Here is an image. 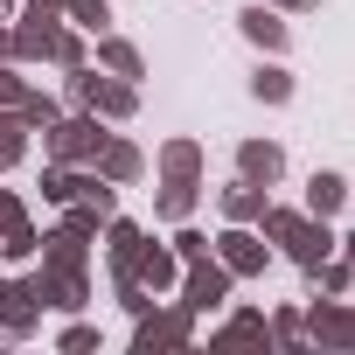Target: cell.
<instances>
[{
	"mask_svg": "<svg viewBox=\"0 0 355 355\" xmlns=\"http://www.w3.org/2000/svg\"><path fill=\"white\" fill-rule=\"evenodd\" d=\"M265 237H272L293 265H320V258L334 251L327 216H300V209H265Z\"/></svg>",
	"mask_w": 355,
	"mask_h": 355,
	"instance_id": "obj_1",
	"label": "cell"
},
{
	"mask_svg": "<svg viewBox=\"0 0 355 355\" xmlns=\"http://www.w3.org/2000/svg\"><path fill=\"white\" fill-rule=\"evenodd\" d=\"M70 105L77 112H98V119H132L139 112V91L125 84V77H98V70H70Z\"/></svg>",
	"mask_w": 355,
	"mask_h": 355,
	"instance_id": "obj_2",
	"label": "cell"
},
{
	"mask_svg": "<svg viewBox=\"0 0 355 355\" xmlns=\"http://www.w3.org/2000/svg\"><path fill=\"white\" fill-rule=\"evenodd\" d=\"M49 132V160H98V146L112 139V132H98V112H77V119H49L42 125Z\"/></svg>",
	"mask_w": 355,
	"mask_h": 355,
	"instance_id": "obj_3",
	"label": "cell"
},
{
	"mask_svg": "<svg viewBox=\"0 0 355 355\" xmlns=\"http://www.w3.org/2000/svg\"><path fill=\"white\" fill-rule=\"evenodd\" d=\"M56 8H49V0H35V8L15 21V63H42V56H56Z\"/></svg>",
	"mask_w": 355,
	"mask_h": 355,
	"instance_id": "obj_4",
	"label": "cell"
},
{
	"mask_svg": "<svg viewBox=\"0 0 355 355\" xmlns=\"http://www.w3.org/2000/svg\"><path fill=\"white\" fill-rule=\"evenodd\" d=\"M209 251H216V265H223L230 279H258V272H265V237H251V223H230Z\"/></svg>",
	"mask_w": 355,
	"mask_h": 355,
	"instance_id": "obj_5",
	"label": "cell"
},
{
	"mask_svg": "<svg viewBox=\"0 0 355 355\" xmlns=\"http://www.w3.org/2000/svg\"><path fill=\"white\" fill-rule=\"evenodd\" d=\"M132 320H139V327H132V348H146V355H153V348H182V341L196 334V313H189V306H174V313H153V306H146V313H132Z\"/></svg>",
	"mask_w": 355,
	"mask_h": 355,
	"instance_id": "obj_6",
	"label": "cell"
},
{
	"mask_svg": "<svg viewBox=\"0 0 355 355\" xmlns=\"http://www.w3.org/2000/svg\"><path fill=\"white\" fill-rule=\"evenodd\" d=\"M223 300H230V272H223L216 258H196L189 279H182V306H189V313H216Z\"/></svg>",
	"mask_w": 355,
	"mask_h": 355,
	"instance_id": "obj_7",
	"label": "cell"
},
{
	"mask_svg": "<svg viewBox=\"0 0 355 355\" xmlns=\"http://www.w3.org/2000/svg\"><path fill=\"white\" fill-rule=\"evenodd\" d=\"M35 320H42L35 279H0V334H28Z\"/></svg>",
	"mask_w": 355,
	"mask_h": 355,
	"instance_id": "obj_8",
	"label": "cell"
},
{
	"mask_svg": "<svg viewBox=\"0 0 355 355\" xmlns=\"http://www.w3.org/2000/svg\"><path fill=\"white\" fill-rule=\"evenodd\" d=\"M306 327H313V341H320V348H355V306L320 300V306L306 313Z\"/></svg>",
	"mask_w": 355,
	"mask_h": 355,
	"instance_id": "obj_9",
	"label": "cell"
},
{
	"mask_svg": "<svg viewBox=\"0 0 355 355\" xmlns=\"http://www.w3.org/2000/svg\"><path fill=\"white\" fill-rule=\"evenodd\" d=\"M91 167L105 174V182H112V189H125V182H139V167H146V160H139V146H132V139H105Z\"/></svg>",
	"mask_w": 355,
	"mask_h": 355,
	"instance_id": "obj_10",
	"label": "cell"
},
{
	"mask_svg": "<svg viewBox=\"0 0 355 355\" xmlns=\"http://www.w3.org/2000/svg\"><path fill=\"white\" fill-rule=\"evenodd\" d=\"M237 174H244V182H265V189H272L279 174H286V153H279L272 139H244V146H237Z\"/></svg>",
	"mask_w": 355,
	"mask_h": 355,
	"instance_id": "obj_11",
	"label": "cell"
},
{
	"mask_svg": "<svg viewBox=\"0 0 355 355\" xmlns=\"http://www.w3.org/2000/svg\"><path fill=\"white\" fill-rule=\"evenodd\" d=\"M237 28H244V35H251V42H258L265 56H279V49L293 42V28H286V21H279L272 8H265V0H258V8H244V15H237Z\"/></svg>",
	"mask_w": 355,
	"mask_h": 355,
	"instance_id": "obj_12",
	"label": "cell"
},
{
	"mask_svg": "<svg viewBox=\"0 0 355 355\" xmlns=\"http://www.w3.org/2000/svg\"><path fill=\"white\" fill-rule=\"evenodd\" d=\"M174 265H182L174 251H153V244H139V258L125 265V279H139L146 293H160V286H174Z\"/></svg>",
	"mask_w": 355,
	"mask_h": 355,
	"instance_id": "obj_13",
	"label": "cell"
},
{
	"mask_svg": "<svg viewBox=\"0 0 355 355\" xmlns=\"http://www.w3.org/2000/svg\"><path fill=\"white\" fill-rule=\"evenodd\" d=\"M265 182H237V189H223V216L230 223H265Z\"/></svg>",
	"mask_w": 355,
	"mask_h": 355,
	"instance_id": "obj_14",
	"label": "cell"
},
{
	"mask_svg": "<svg viewBox=\"0 0 355 355\" xmlns=\"http://www.w3.org/2000/svg\"><path fill=\"white\" fill-rule=\"evenodd\" d=\"M160 174H167V182H196V174H202V146L196 139H167L160 146Z\"/></svg>",
	"mask_w": 355,
	"mask_h": 355,
	"instance_id": "obj_15",
	"label": "cell"
},
{
	"mask_svg": "<svg viewBox=\"0 0 355 355\" xmlns=\"http://www.w3.org/2000/svg\"><path fill=\"white\" fill-rule=\"evenodd\" d=\"M98 63H105L112 77H125V84H132V77L146 70V63H139V49H132L125 35H98Z\"/></svg>",
	"mask_w": 355,
	"mask_h": 355,
	"instance_id": "obj_16",
	"label": "cell"
},
{
	"mask_svg": "<svg viewBox=\"0 0 355 355\" xmlns=\"http://www.w3.org/2000/svg\"><path fill=\"white\" fill-rule=\"evenodd\" d=\"M21 153H28V119L8 105V112H0V174L21 167Z\"/></svg>",
	"mask_w": 355,
	"mask_h": 355,
	"instance_id": "obj_17",
	"label": "cell"
},
{
	"mask_svg": "<svg viewBox=\"0 0 355 355\" xmlns=\"http://www.w3.org/2000/svg\"><path fill=\"white\" fill-rule=\"evenodd\" d=\"M348 202V182H341V174H313V182H306V216H334Z\"/></svg>",
	"mask_w": 355,
	"mask_h": 355,
	"instance_id": "obj_18",
	"label": "cell"
},
{
	"mask_svg": "<svg viewBox=\"0 0 355 355\" xmlns=\"http://www.w3.org/2000/svg\"><path fill=\"white\" fill-rule=\"evenodd\" d=\"M167 223H189V209H196V182H167L160 189V202H153Z\"/></svg>",
	"mask_w": 355,
	"mask_h": 355,
	"instance_id": "obj_19",
	"label": "cell"
},
{
	"mask_svg": "<svg viewBox=\"0 0 355 355\" xmlns=\"http://www.w3.org/2000/svg\"><path fill=\"white\" fill-rule=\"evenodd\" d=\"M251 98H265V105H286V98H293V77H286L279 63H265V70L251 77Z\"/></svg>",
	"mask_w": 355,
	"mask_h": 355,
	"instance_id": "obj_20",
	"label": "cell"
},
{
	"mask_svg": "<svg viewBox=\"0 0 355 355\" xmlns=\"http://www.w3.org/2000/svg\"><path fill=\"white\" fill-rule=\"evenodd\" d=\"M139 244H146L139 223H112V272H125V265L139 258Z\"/></svg>",
	"mask_w": 355,
	"mask_h": 355,
	"instance_id": "obj_21",
	"label": "cell"
},
{
	"mask_svg": "<svg viewBox=\"0 0 355 355\" xmlns=\"http://www.w3.org/2000/svg\"><path fill=\"white\" fill-rule=\"evenodd\" d=\"M306 279H313V293H327V300H334V293H348L355 265H327V258H320V265H306Z\"/></svg>",
	"mask_w": 355,
	"mask_h": 355,
	"instance_id": "obj_22",
	"label": "cell"
},
{
	"mask_svg": "<svg viewBox=\"0 0 355 355\" xmlns=\"http://www.w3.org/2000/svg\"><path fill=\"white\" fill-rule=\"evenodd\" d=\"M35 251H42V237H35V223H15L8 237H0V258H15V265H21V258H35Z\"/></svg>",
	"mask_w": 355,
	"mask_h": 355,
	"instance_id": "obj_23",
	"label": "cell"
},
{
	"mask_svg": "<svg viewBox=\"0 0 355 355\" xmlns=\"http://www.w3.org/2000/svg\"><path fill=\"white\" fill-rule=\"evenodd\" d=\"M15 112H21V119H28V132H35V125H49V119H63V112H56V98H49V91H28V98H21V105H15Z\"/></svg>",
	"mask_w": 355,
	"mask_h": 355,
	"instance_id": "obj_24",
	"label": "cell"
},
{
	"mask_svg": "<svg viewBox=\"0 0 355 355\" xmlns=\"http://www.w3.org/2000/svg\"><path fill=\"white\" fill-rule=\"evenodd\" d=\"M63 8H70V15H77V28H91V35H105V21H112L105 0H63Z\"/></svg>",
	"mask_w": 355,
	"mask_h": 355,
	"instance_id": "obj_25",
	"label": "cell"
},
{
	"mask_svg": "<svg viewBox=\"0 0 355 355\" xmlns=\"http://www.w3.org/2000/svg\"><path fill=\"white\" fill-rule=\"evenodd\" d=\"M265 334V313H230L223 320V341H258Z\"/></svg>",
	"mask_w": 355,
	"mask_h": 355,
	"instance_id": "obj_26",
	"label": "cell"
},
{
	"mask_svg": "<svg viewBox=\"0 0 355 355\" xmlns=\"http://www.w3.org/2000/svg\"><path fill=\"white\" fill-rule=\"evenodd\" d=\"M28 91H35V84H28V77H21L15 63H0V105H21Z\"/></svg>",
	"mask_w": 355,
	"mask_h": 355,
	"instance_id": "obj_27",
	"label": "cell"
},
{
	"mask_svg": "<svg viewBox=\"0 0 355 355\" xmlns=\"http://www.w3.org/2000/svg\"><path fill=\"white\" fill-rule=\"evenodd\" d=\"M174 258H182V265L209 258V237H202V230H174Z\"/></svg>",
	"mask_w": 355,
	"mask_h": 355,
	"instance_id": "obj_28",
	"label": "cell"
},
{
	"mask_svg": "<svg viewBox=\"0 0 355 355\" xmlns=\"http://www.w3.org/2000/svg\"><path fill=\"white\" fill-rule=\"evenodd\" d=\"M49 63L77 70V63H84V35H70V28H63V35H56V56H49Z\"/></svg>",
	"mask_w": 355,
	"mask_h": 355,
	"instance_id": "obj_29",
	"label": "cell"
},
{
	"mask_svg": "<svg viewBox=\"0 0 355 355\" xmlns=\"http://www.w3.org/2000/svg\"><path fill=\"white\" fill-rule=\"evenodd\" d=\"M15 223H28V209H21V196H15V189H0V237H8Z\"/></svg>",
	"mask_w": 355,
	"mask_h": 355,
	"instance_id": "obj_30",
	"label": "cell"
},
{
	"mask_svg": "<svg viewBox=\"0 0 355 355\" xmlns=\"http://www.w3.org/2000/svg\"><path fill=\"white\" fill-rule=\"evenodd\" d=\"M272 341H286V348H293V341H300V313H279V320H272Z\"/></svg>",
	"mask_w": 355,
	"mask_h": 355,
	"instance_id": "obj_31",
	"label": "cell"
},
{
	"mask_svg": "<svg viewBox=\"0 0 355 355\" xmlns=\"http://www.w3.org/2000/svg\"><path fill=\"white\" fill-rule=\"evenodd\" d=\"M63 348H70V355H84V348H98V327H70V334H63Z\"/></svg>",
	"mask_w": 355,
	"mask_h": 355,
	"instance_id": "obj_32",
	"label": "cell"
},
{
	"mask_svg": "<svg viewBox=\"0 0 355 355\" xmlns=\"http://www.w3.org/2000/svg\"><path fill=\"white\" fill-rule=\"evenodd\" d=\"M265 8H286V15H313L320 0H265Z\"/></svg>",
	"mask_w": 355,
	"mask_h": 355,
	"instance_id": "obj_33",
	"label": "cell"
},
{
	"mask_svg": "<svg viewBox=\"0 0 355 355\" xmlns=\"http://www.w3.org/2000/svg\"><path fill=\"white\" fill-rule=\"evenodd\" d=\"M0 63H15V28L0 21Z\"/></svg>",
	"mask_w": 355,
	"mask_h": 355,
	"instance_id": "obj_34",
	"label": "cell"
},
{
	"mask_svg": "<svg viewBox=\"0 0 355 355\" xmlns=\"http://www.w3.org/2000/svg\"><path fill=\"white\" fill-rule=\"evenodd\" d=\"M0 21H15V0H0Z\"/></svg>",
	"mask_w": 355,
	"mask_h": 355,
	"instance_id": "obj_35",
	"label": "cell"
},
{
	"mask_svg": "<svg viewBox=\"0 0 355 355\" xmlns=\"http://www.w3.org/2000/svg\"><path fill=\"white\" fill-rule=\"evenodd\" d=\"M348 265H355V237H348Z\"/></svg>",
	"mask_w": 355,
	"mask_h": 355,
	"instance_id": "obj_36",
	"label": "cell"
},
{
	"mask_svg": "<svg viewBox=\"0 0 355 355\" xmlns=\"http://www.w3.org/2000/svg\"><path fill=\"white\" fill-rule=\"evenodd\" d=\"M49 8H63V0H49Z\"/></svg>",
	"mask_w": 355,
	"mask_h": 355,
	"instance_id": "obj_37",
	"label": "cell"
}]
</instances>
